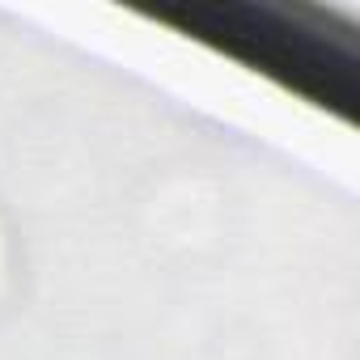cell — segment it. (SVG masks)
<instances>
[{"label": "cell", "instance_id": "obj_1", "mask_svg": "<svg viewBox=\"0 0 360 360\" xmlns=\"http://www.w3.org/2000/svg\"><path fill=\"white\" fill-rule=\"evenodd\" d=\"M187 30L200 34V39L221 43L233 56H250L267 72H288V81L297 89H309V77H314V81H322V98H339V89L330 81V68H347V64L314 30L288 26V22H280L263 9H229V5L225 9L221 5L191 9Z\"/></svg>", "mask_w": 360, "mask_h": 360}]
</instances>
